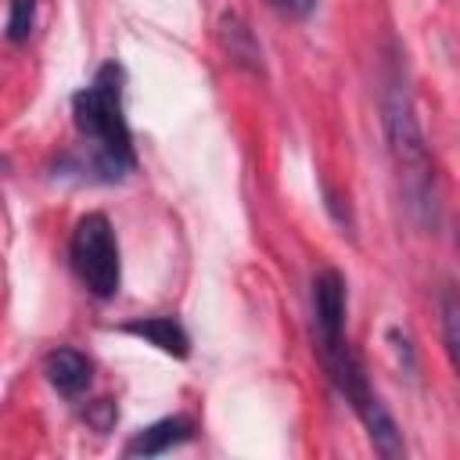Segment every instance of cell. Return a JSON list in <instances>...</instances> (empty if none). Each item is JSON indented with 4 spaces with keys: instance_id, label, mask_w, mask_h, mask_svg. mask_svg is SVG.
I'll return each instance as SVG.
<instances>
[{
    "instance_id": "cell-9",
    "label": "cell",
    "mask_w": 460,
    "mask_h": 460,
    "mask_svg": "<svg viewBox=\"0 0 460 460\" xmlns=\"http://www.w3.org/2000/svg\"><path fill=\"white\" fill-rule=\"evenodd\" d=\"M219 32H223V43H226V50H230V58H234L237 65H248V68H255V72L262 68V50H259V43L252 40L248 25H244L237 14H223Z\"/></svg>"
},
{
    "instance_id": "cell-6",
    "label": "cell",
    "mask_w": 460,
    "mask_h": 460,
    "mask_svg": "<svg viewBox=\"0 0 460 460\" xmlns=\"http://www.w3.org/2000/svg\"><path fill=\"white\" fill-rule=\"evenodd\" d=\"M194 438V420L190 417H162L147 428H140L129 442H126V456H162L183 442Z\"/></svg>"
},
{
    "instance_id": "cell-7",
    "label": "cell",
    "mask_w": 460,
    "mask_h": 460,
    "mask_svg": "<svg viewBox=\"0 0 460 460\" xmlns=\"http://www.w3.org/2000/svg\"><path fill=\"white\" fill-rule=\"evenodd\" d=\"M43 374L50 381L54 392H61L65 399H75L90 388V377H93V363L79 352V349H54L47 359H43Z\"/></svg>"
},
{
    "instance_id": "cell-5",
    "label": "cell",
    "mask_w": 460,
    "mask_h": 460,
    "mask_svg": "<svg viewBox=\"0 0 460 460\" xmlns=\"http://www.w3.org/2000/svg\"><path fill=\"white\" fill-rule=\"evenodd\" d=\"M345 309H349L345 277L338 270H320L313 277V327H316V341L345 338Z\"/></svg>"
},
{
    "instance_id": "cell-3",
    "label": "cell",
    "mask_w": 460,
    "mask_h": 460,
    "mask_svg": "<svg viewBox=\"0 0 460 460\" xmlns=\"http://www.w3.org/2000/svg\"><path fill=\"white\" fill-rule=\"evenodd\" d=\"M316 349H320V359H323V370H327L331 385H334L338 395L352 406V413L363 420V428H367V435H370V446H374L381 456H388V460L402 456V453H406L402 431H399L395 417L388 413V406L381 402V395L374 392V385H370V377H367V367H363V359L356 356V349L349 345V338L316 341Z\"/></svg>"
},
{
    "instance_id": "cell-2",
    "label": "cell",
    "mask_w": 460,
    "mask_h": 460,
    "mask_svg": "<svg viewBox=\"0 0 460 460\" xmlns=\"http://www.w3.org/2000/svg\"><path fill=\"white\" fill-rule=\"evenodd\" d=\"M381 111H385V137L392 162L402 176V190L410 198V208L420 212L424 219L435 216V172H431V155L420 133V122L413 115V97L402 79V72L392 65L385 75V93H381Z\"/></svg>"
},
{
    "instance_id": "cell-11",
    "label": "cell",
    "mask_w": 460,
    "mask_h": 460,
    "mask_svg": "<svg viewBox=\"0 0 460 460\" xmlns=\"http://www.w3.org/2000/svg\"><path fill=\"white\" fill-rule=\"evenodd\" d=\"M36 25V0H11L7 11V40L11 43H25L32 36Z\"/></svg>"
},
{
    "instance_id": "cell-10",
    "label": "cell",
    "mask_w": 460,
    "mask_h": 460,
    "mask_svg": "<svg viewBox=\"0 0 460 460\" xmlns=\"http://www.w3.org/2000/svg\"><path fill=\"white\" fill-rule=\"evenodd\" d=\"M438 316H442V341H446V356L460 377V288L446 284L438 295Z\"/></svg>"
},
{
    "instance_id": "cell-8",
    "label": "cell",
    "mask_w": 460,
    "mask_h": 460,
    "mask_svg": "<svg viewBox=\"0 0 460 460\" xmlns=\"http://www.w3.org/2000/svg\"><path fill=\"white\" fill-rule=\"evenodd\" d=\"M122 331L133 338H144L147 345H155L158 352L176 356V359H183L190 352V338L176 316H140V320L122 323Z\"/></svg>"
},
{
    "instance_id": "cell-12",
    "label": "cell",
    "mask_w": 460,
    "mask_h": 460,
    "mask_svg": "<svg viewBox=\"0 0 460 460\" xmlns=\"http://www.w3.org/2000/svg\"><path fill=\"white\" fill-rule=\"evenodd\" d=\"M266 4L273 11H280V14H288V18H309L320 0H266Z\"/></svg>"
},
{
    "instance_id": "cell-1",
    "label": "cell",
    "mask_w": 460,
    "mask_h": 460,
    "mask_svg": "<svg viewBox=\"0 0 460 460\" xmlns=\"http://www.w3.org/2000/svg\"><path fill=\"white\" fill-rule=\"evenodd\" d=\"M72 126L79 151L58 162V176H79L90 183H119L137 169L133 133L126 122V72L119 61H104L93 79L72 97Z\"/></svg>"
},
{
    "instance_id": "cell-4",
    "label": "cell",
    "mask_w": 460,
    "mask_h": 460,
    "mask_svg": "<svg viewBox=\"0 0 460 460\" xmlns=\"http://www.w3.org/2000/svg\"><path fill=\"white\" fill-rule=\"evenodd\" d=\"M68 262L75 280L93 295V298H115L122 284V259H119V241L115 226L104 212H86L79 216L72 241H68Z\"/></svg>"
}]
</instances>
